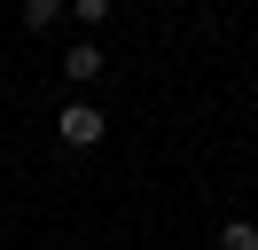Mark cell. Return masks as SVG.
<instances>
[{
    "label": "cell",
    "instance_id": "cell-1",
    "mask_svg": "<svg viewBox=\"0 0 258 250\" xmlns=\"http://www.w3.org/2000/svg\"><path fill=\"white\" fill-rule=\"evenodd\" d=\"M55 133H63L71 149H94V141L110 133V117H102L94 102H63V109H55Z\"/></svg>",
    "mask_w": 258,
    "mask_h": 250
},
{
    "label": "cell",
    "instance_id": "cell-2",
    "mask_svg": "<svg viewBox=\"0 0 258 250\" xmlns=\"http://www.w3.org/2000/svg\"><path fill=\"white\" fill-rule=\"evenodd\" d=\"M102 71H110V55H102L94 39H79V47H71V55H63V78H71V86H94Z\"/></svg>",
    "mask_w": 258,
    "mask_h": 250
},
{
    "label": "cell",
    "instance_id": "cell-3",
    "mask_svg": "<svg viewBox=\"0 0 258 250\" xmlns=\"http://www.w3.org/2000/svg\"><path fill=\"white\" fill-rule=\"evenodd\" d=\"M63 8H71V0H24V24H32V31H55Z\"/></svg>",
    "mask_w": 258,
    "mask_h": 250
},
{
    "label": "cell",
    "instance_id": "cell-4",
    "mask_svg": "<svg viewBox=\"0 0 258 250\" xmlns=\"http://www.w3.org/2000/svg\"><path fill=\"white\" fill-rule=\"evenodd\" d=\"M219 250H258V227H250V219H227V227H219Z\"/></svg>",
    "mask_w": 258,
    "mask_h": 250
},
{
    "label": "cell",
    "instance_id": "cell-5",
    "mask_svg": "<svg viewBox=\"0 0 258 250\" xmlns=\"http://www.w3.org/2000/svg\"><path fill=\"white\" fill-rule=\"evenodd\" d=\"M71 16L79 24H110V0H71Z\"/></svg>",
    "mask_w": 258,
    "mask_h": 250
}]
</instances>
